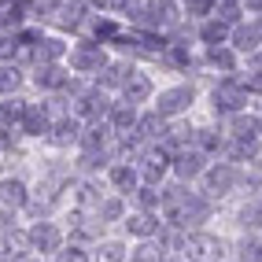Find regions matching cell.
I'll return each instance as SVG.
<instances>
[{"label":"cell","mask_w":262,"mask_h":262,"mask_svg":"<svg viewBox=\"0 0 262 262\" xmlns=\"http://www.w3.org/2000/svg\"><path fill=\"white\" fill-rule=\"evenodd\" d=\"M244 103H248V81H240V78H222L214 85V93H211V107L222 111V115H236Z\"/></svg>","instance_id":"6da1fadb"},{"label":"cell","mask_w":262,"mask_h":262,"mask_svg":"<svg viewBox=\"0 0 262 262\" xmlns=\"http://www.w3.org/2000/svg\"><path fill=\"white\" fill-rule=\"evenodd\" d=\"M240 173L233 163H218V166H207L203 170V192L207 196H229V192L236 188Z\"/></svg>","instance_id":"7a4b0ae2"},{"label":"cell","mask_w":262,"mask_h":262,"mask_svg":"<svg viewBox=\"0 0 262 262\" xmlns=\"http://www.w3.org/2000/svg\"><path fill=\"white\" fill-rule=\"evenodd\" d=\"M71 67L78 74H93V71H103L107 67V56H103V45L100 41H81L71 48Z\"/></svg>","instance_id":"3957f363"},{"label":"cell","mask_w":262,"mask_h":262,"mask_svg":"<svg viewBox=\"0 0 262 262\" xmlns=\"http://www.w3.org/2000/svg\"><path fill=\"white\" fill-rule=\"evenodd\" d=\"M181 248L188 251L192 262H218L222 258V240L211 236V233H188L181 240Z\"/></svg>","instance_id":"277c9868"},{"label":"cell","mask_w":262,"mask_h":262,"mask_svg":"<svg viewBox=\"0 0 262 262\" xmlns=\"http://www.w3.org/2000/svg\"><path fill=\"white\" fill-rule=\"evenodd\" d=\"M137 23H141L144 30L173 26V23H178V8H173L170 0H151V4H144L141 11H137Z\"/></svg>","instance_id":"5b68a950"},{"label":"cell","mask_w":262,"mask_h":262,"mask_svg":"<svg viewBox=\"0 0 262 262\" xmlns=\"http://www.w3.org/2000/svg\"><path fill=\"white\" fill-rule=\"evenodd\" d=\"M192 100H196V93H192V85H178V89H166L159 93V103H155V115L159 118H173L192 107Z\"/></svg>","instance_id":"8992f818"},{"label":"cell","mask_w":262,"mask_h":262,"mask_svg":"<svg viewBox=\"0 0 262 262\" xmlns=\"http://www.w3.org/2000/svg\"><path fill=\"white\" fill-rule=\"evenodd\" d=\"M74 115H78V118H89V122L107 118V115H111V103H107V96H103V89L81 93V96L74 100Z\"/></svg>","instance_id":"52a82bcc"},{"label":"cell","mask_w":262,"mask_h":262,"mask_svg":"<svg viewBox=\"0 0 262 262\" xmlns=\"http://www.w3.org/2000/svg\"><path fill=\"white\" fill-rule=\"evenodd\" d=\"M203 170H207V155L200 151V148H185V151H178L173 155V173H178L181 181H196V178H203Z\"/></svg>","instance_id":"ba28073f"},{"label":"cell","mask_w":262,"mask_h":262,"mask_svg":"<svg viewBox=\"0 0 262 262\" xmlns=\"http://www.w3.org/2000/svg\"><path fill=\"white\" fill-rule=\"evenodd\" d=\"M30 248L33 251H59L63 248V233L56 222H37L30 229Z\"/></svg>","instance_id":"9c48e42d"},{"label":"cell","mask_w":262,"mask_h":262,"mask_svg":"<svg viewBox=\"0 0 262 262\" xmlns=\"http://www.w3.org/2000/svg\"><path fill=\"white\" fill-rule=\"evenodd\" d=\"M19 126L30 137H45V133H52V115H48L45 103H26V115H23Z\"/></svg>","instance_id":"30bf717a"},{"label":"cell","mask_w":262,"mask_h":262,"mask_svg":"<svg viewBox=\"0 0 262 262\" xmlns=\"http://www.w3.org/2000/svg\"><path fill=\"white\" fill-rule=\"evenodd\" d=\"M33 81H37V89H71V74L63 71L59 63H37V74H33Z\"/></svg>","instance_id":"8fae6325"},{"label":"cell","mask_w":262,"mask_h":262,"mask_svg":"<svg viewBox=\"0 0 262 262\" xmlns=\"http://www.w3.org/2000/svg\"><path fill=\"white\" fill-rule=\"evenodd\" d=\"M229 41L240 48V52H258L262 48V23H236L233 33H229Z\"/></svg>","instance_id":"7c38bea8"},{"label":"cell","mask_w":262,"mask_h":262,"mask_svg":"<svg viewBox=\"0 0 262 262\" xmlns=\"http://www.w3.org/2000/svg\"><path fill=\"white\" fill-rule=\"evenodd\" d=\"M166 170H170V151H166V148H159V151H144V166H141V178H144L148 185H155V181H159Z\"/></svg>","instance_id":"4fadbf2b"},{"label":"cell","mask_w":262,"mask_h":262,"mask_svg":"<svg viewBox=\"0 0 262 262\" xmlns=\"http://www.w3.org/2000/svg\"><path fill=\"white\" fill-rule=\"evenodd\" d=\"M0 203H4V207H11V211L26 207V203H30V192H26V185H23L19 178H4V181H0Z\"/></svg>","instance_id":"5bb4252c"},{"label":"cell","mask_w":262,"mask_h":262,"mask_svg":"<svg viewBox=\"0 0 262 262\" xmlns=\"http://www.w3.org/2000/svg\"><path fill=\"white\" fill-rule=\"evenodd\" d=\"M107 122H111V129H115V133H129L137 122H141V118H137V103H129V100H126V103H111Z\"/></svg>","instance_id":"9a60e30c"},{"label":"cell","mask_w":262,"mask_h":262,"mask_svg":"<svg viewBox=\"0 0 262 262\" xmlns=\"http://www.w3.org/2000/svg\"><path fill=\"white\" fill-rule=\"evenodd\" d=\"M122 96H126L129 103H144V100H151V78L133 71V74L126 78V85H122Z\"/></svg>","instance_id":"2e32d148"},{"label":"cell","mask_w":262,"mask_h":262,"mask_svg":"<svg viewBox=\"0 0 262 262\" xmlns=\"http://www.w3.org/2000/svg\"><path fill=\"white\" fill-rule=\"evenodd\" d=\"M126 229L133 236H141V240H151L155 233H159V222H155V211H137L126 218Z\"/></svg>","instance_id":"e0dca14e"},{"label":"cell","mask_w":262,"mask_h":262,"mask_svg":"<svg viewBox=\"0 0 262 262\" xmlns=\"http://www.w3.org/2000/svg\"><path fill=\"white\" fill-rule=\"evenodd\" d=\"M107 178H111V185H115L118 192H137L141 173H137V166H129V163H115V166L107 170Z\"/></svg>","instance_id":"ac0fdd59"},{"label":"cell","mask_w":262,"mask_h":262,"mask_svg":"<svg viewBox=\"0 0 262 262\" xmlns=\"http://www.w3.org/2000/svg\"><path fill=\"white\" fill-rule=\"evenodd\" d=\"M52 141L56 144H74L81 141V118H59V122H52Z\"/></svg>","instance_id":"d6986e66"},{"label":"cell","mask_w":262,"mask_h":262,"mask_svg":"<svg viewBox=\"0 0 262 262\" xmlns=\"http://www.w3.org/2000/svg\"><path fill=\"white\" fill-rule=\"evenodd\" d=\"M63 52H67V45L59 37H37V45H33V59H37V63H59Z\"/></svg>","instance_id":"ffe728a7"},{"label":"cell","mask_w":262,"mask_h":262,"mask_svg":"<svg viewBox=\"0 0 262 262\" xmlns=\"http://www.w3.org/2000/svg\"><path fill=\"white\" fill-rule=\"evenodd\" d=\"M229 33H233V26H229V23H222L218 15H211V19L200 26V37H203L207 45H225V41H229Z\"/></svg>","instance_id":"44dd1931"},{"label":"cell","mask_w":262,"mask_h":262,"mask_svg":"<svg viewBox=\"0 0 262 262\" xmlns=\"http://www.w3.org/2000/svg\"><path fill=\"white\" fill-rule=\"evenodd\" d=\"M100 74H103V78H100L103 89H122V85H126V78L133 74V67H129V63H107Z\"/></svg>","instance_id":"7402d4cb"},{"label":"cell","mask_w":262,"mask_h":262,"mask_svg":"<svg viewBox=\"0 0 262 262\" xmlns=\"http://www.w3.org/2000/svg\"><path fill=\"white\" fill-rule=\"evenodd\" d=\"M23 115H26V100L4 96V103H0V126H19Z\"/></svg>","instance_id":"603a6c76"},{"label":"cell","mask_w":262,"mask_h":262,"mask_svg":"<svg viewBox=\"0 0 262 262\" xmlns=\"http://www.w3.org/2000/svg\"><path fill=\"white\" fill-rule=\"evenodd\" d=\"M30 251V233L23 229H15L4 236V258H15V262H23V255Z\"/></svg>","instance_id":"cb8c5ba5"},{"label":"cell","mask_w":262,"mask_h":262,"mask_svg":"<svg viewBox=\"0 0 262 262\" xmlns=\"http://www.w3.org/2000/svg\"><path fill=\"white\" fill-rule=\"evenodd\" d=\"M229 129H233V141H258V118H244L240 111L233 115Z\"/></svg>","instance_id":"d4e9b609"},{"label":"cell","mask_w":262,"mask_h":262,"mask_svg":"<svg viewBox=\"0 0 262 262\" xmlns=\"http://www.w3.org/2000/svg\"><path fill=\"white\" fill-rule=\"evenodd\" d=\"M207 59H211L214 67H222L225 74H233V71H236V52H233V48H225V45H207Z\"/></svg>","instance_id":"484cf974"},{"label":"cell","mask_w":262,"mask_h":262,"mask_svg":"<svg viewBox=\"0 0 262 262\" xmlns=\"http://www.w3.org/2000/svg\"><path fill=\"white\" fill-rule=\"evenodd\" d=\"M214 15L222 23H229V26H236L240 23V15H244V0H218V8H214Z\"/></svg>","instance_id":"4316f807"},{"label":"cell","mask_w":262,"mask_h":262,"mask_svg":"<svg viewBox=\"0 0 262 262\" xmlns=\"http://www.w3.org/2000/svg\"><path fill=\"white\" fill-rule=\"evenodd\" d=\"M19 85H23L19 67H15V63L8 67V63H4V67H0V96H11L15 89H19Z\"/></svg>","instance_id":"83f0119b"},{"label":"cell","mask_w":262,"mask_h":262,"mask_svg":"<svg viewBox=\"0 0 262 262\" xmlns=\"http://www.w3.org/2000/svg\"><path fill=\"white\" fill-rule=\"evenodd\" d=\"M225 141H222V133L218 129H196V148L203 151V155H211V151H218Z\"/></svg>","instance_id":"f1b7e54d"},{"label":"cell","mask_w":262,"mask_h":262,"mask_svg":"<svg viewBox=\"0 0 262 262\" xmlns=\"http://www.w3.org/2000/svg\"><path fill=\"white\" fill-rule=\"evenodd\" d=\"M240 225H244V229H258V225H262V200L244 203V211H240Z\"/></svg>","instance_id":"f546056e"},{"label":"cell","mask_w":262,"mask_h":262,"mask_svg":"<svg viewBox=\"0 0 262 262\" xmlns=\"http://www.w3.org/2000/svg\"><path fill=\"white\" fill-rule=\"evenodd\" d=\"M137 207H141V211H159L163 207V192H155L151 185L137 188Z\"/></svg>","instance_id":"4dcf8cb0"},{"label":"cell","mask_w":262,"mask_h":262,"mask_svg":"<svg viewBox=\"0 0 262 262\" xmlns=\"http://www.w3.org/2000/svg\"><path fill=\"white\" fill-rule=\"evenodd\" d=\"M122 258H126V248L118 240H107V244L96 248V262H122Z\"/></svg>","instance_id":"1f68e13d"},{"label":"cell","mask_w":262,"mask_h":262,"mask_svg":"<svg viewBox=\"0 0 262 262\" xmlns=\"http://www.w3.org/2000/svg\"><path fill=\"white\" fill-rule=\"evenodd\" d=\"M218 0H185V15H196V19H207V15H214Z\"/></svg>","instance_id":"d6a6232c"},{"label":"cell","mask_w":262,"mask_h":262,"mask_svg":"<svg viewBox=\"0 0 262 262\" xmlns=\"http://www.w3.org/2000/svg\"><path fill=\"white\" fill-rule=\"evenodd\" d=\"M93 37H96V41H115V37H118V26H115L111 19H96V23H93Z\"/></svg>","instance_id":"836d02e7"},{"label":"cell","mask_w":262,"mask_h":262,"mask_svg":"<svg viewBox=\"0 0 262 262\" xmlns=\"http://www.w3.org/2000/svg\"><path fill=\"white\" fill-rule=\"evenodd\" d=\"M19 56V33H0V59Z\"/></svg>","instance_id":"e575fe53"},{"label":"cell","mask_w":262,"mask_h":262,"mask_svg":"<svg viewBox=\"0 0 262 262\" xmlns=\"http://www.w3.org/2000/svg\"><path fill=\"white\" fill-rule=\"evenodd\" d=\"M96 214H100V222H115V218H122V200L100 203V207H96Z\"/></svg>","instance_id":"d590c367"},{"label":"cell","mask_w":262,"mask_h":262,"mask_svg":"<svg viewBox=\"0 0 262 262\" xmlns=\"http://www.w3.org/2000/svg\"><path fill=\"white\" fill-rule=\"evenodd\" d=\"M240 262H262V244L258 240H244L240 244Z\"/></svg>","instance_id":"8d00e7d4"},{"label":"cell","mask_w":262,"mask_h":262,"mask_svg":"<svg viewBox=\"0 0 262 262\" xmlns=\"http://www.w3.org/2000/svg\"><path fill=\"white\" fill-rule=\"evenodd\" d=\"M133 262H159V248H155L151 240H144L141 248H137V255H133Z\"/></svg>","instance_id":"74e56055"},{"label":"cell","mask_w":262,"mask_h":262,"mask_svg":"<svg viewBox=\"0 0 262 262\" xmlns=\"http://www.w3.org/2000/svg\"><path fill=\"white\" fill-rule=\"evenodd\" d=\"M103 159H107L103 151H85L78 166H81V170H100V166H103Z\"/></svg>","instance_id":"f35d334b"},{"label":"cell","mask_w":262,"mask_h":262,"mask_svg":"<svg viewBox=\"0 0 262 262\" xmlns=\"http://www.w3.org/2000/svg\"><path fill=\"white\" fill-rule=\"evenodd\" d=\"M59 262H89V255H85L81 248H67V251L59 255Z\"/></svg>","instance_id":"ab89813d"},{"label":"cell","mask_w":262,"mask_h":262,"mask_svg":"<svg viewBox=\"0 0 262 262\" xmlns=\"http://www.w3.org/2000/svg\"><path fill=\"white\" fill-rule=\"evenodd\" d=\"M15 144V133H11V126H0V151H8Z\"/></svg>","instance_id":"60d3db41"},{"label":"cell","mask_w":262,"mask_h":262,"mask_svg":"<svg viewBox=\"0 0 262 262\" xmlns=\"http://www.w3.org/2000/svg\"><path fill=\"white\" fill-rule=\"evenodd\" d=\"M248 93H262V74H251L248 78Z\"/></svg>","instance_id":"b9f144b4"},{"label":"cell","mask_w":262,"mask_h":262,"mask_svg":"<svg viewBox=\"0 0 262 262\" xmlns=\"http://www.w3.org/2000/svg\"><path fill=\"white\" fill-rule=\"evenodd\" d=\"M93 8H103V11H115V0H89Z\"/></svg>","instance_id":"7bdbcfd3"},{"label":"cell","mask_w":262,"mask_h":262,"mask_svg":"<svg viewBox=\"0 0 262 262\" xmlns=\"http://www.w3.org/2000/svg\"><path fill=\"white\" fill-rule=\"evenodd\" d=\"M251 71L262 74V52H255V56H251Z\"/></svg>","instance_id":"ee69618b"},{"label":"cell","mask_w":262,"mask_h":262,"mask_svg":"<svg viewBox=\"0 0 262 262\" xmlns=\"http://www.w3.org/2000/svg\"><path fill=\"white\" fill-rule=\"evenodd\" d=\"M244 11H262V0H244Z\"/></svg>","instance_id":"f6af8a7d"},{"label":"cell","mask_w":262,"mask_h":262,"mask_svg":"<svg viewBox=\"0 0 262 262\" xmlns=\"http://www.w3.org/2000/svg\"><path fill=\"white\" fill-rule=\"evenodd\" d=\"M159 262H185V258H159Z\"/></svg>","instance_id":"bcb514c9"},{"label":"cell","mask_w":262,"mask_h":262,"mask_svg":"<svg viewBox=\"0 0 262 262\" xmlns=\"http://www.w3.org/2000/svg\"><path fill=\"white\" fill-rule=\"evenodd\" d=\"M258 137H262V118H258Z\"/></svg>","instance_id":"7dc6e473"},{"label":"cell","mask_w":262,"mask_h":262,"mask_svg":"<svg viewBox=\"0 0 262 262\" xmlns=\"http://www.w3.org/2000/svg\"><path fill=\"white\" fill-rule=\"evenodd\" d=\"M23 262H37V258H23Z\"/></svg>","instance_id":"c3c4849f"},{"label":"cell","mask_w":262,"mask_h":262,"mask_svg":"<svg viewBox=\"0 0 262 262\" xmlns=\"http://www.w3.org/2000/svg\"><path fill=\"white\" fill-rule=\"evenodd\" d=\"M0 262H4V258H0Z\"/></svg>","instance_id":"681fc988"}]
</instances>
